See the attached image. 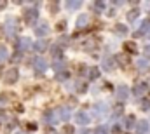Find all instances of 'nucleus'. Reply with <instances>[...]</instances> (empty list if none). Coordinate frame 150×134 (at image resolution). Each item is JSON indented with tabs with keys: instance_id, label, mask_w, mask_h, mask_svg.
<instances>
[{
	"instance_id": "nucleus-9",
	"label": "nucleus",
	"mask_w": 150,
	"mask_h": 134,
	"mask_svg": "<svg viewBox=\"0 0 150 134\" xmlns=\"http://www.w3.org/2000/svg\"><path fill=\"white\" fill-rule=\"evenodd\" d=\"M101 68H103L105 71H112L113 68H115V59H113V58H110V56L103 58V63H101Z\"/></svg>"
},
{
	"instance_id": "nucleus-18",
	"label": "nucleus",
	"mask_w": 150,
	"mask_h": 134,
	"mask_svg": "<svg viewBox=\"0 0 150 134\" xmlns=\"http://www.w3.org/2000/svg\"><path fill=\"white\" fill-rule=\"evenodd\" d=\"M68 78H70V71H68V70H63V71L56 73V80H58V82H67Z\"/></svg>"
},
{
	"instance_id": "nucleus-41",
	"label": "nucleus",
	"mask_w": 150,
	"mask_h": 134,
	"mask_svg": "<svg viewBox=\"0 0 150 134\" xmlns=\"http://www.w3.org/2000/svg\"><path fill=\"white\" fill-rule=\"evenodd\" d=\"M145 56H147V58H150V45H147V47H145Z\"/></svg>"
},
{
	"instance_id": "nucleus-40",
	"label": "nucleus",
	"mask_w": 150,
	"mask_h": 134,
	"mask_svg": "<svg viewBox=\"0 0 150 134\" xmlns=\"http://www.w3.org/2000/svg\"><path fill=\"white\" fill-rule=\"evenodd\" d=\"M63 28H65V21H59L58 23V30H63Z\"/></svg>"
},
{
	"instance_id": "nucleus-8",
	"label": "nucleus",
	"mask_w": 150,
	"mask_h": 134,
	"mask_svg": "<svg viewBox=\"0 0 150 134\" xmlns=\"http://www.w3.org/2000/svg\"><path fill=\"white\" fill-rule=\"evenodd\" d=\"M149 32H150V21H149V19H145V21H142L140 30H136V32H134V37H142V35L149 33Z\"/></svg>"
},
{
	"instance_id": "nucleus-35",
	"label": "nucleus",
	"mask_w": 150,
	"mask_h": 134,
	"mask_svg": "<svg viewBox=\"0 0 150 134\" xmlns=\"http://www.w3.org/2000/svg\"><path fill=\"white\" fill-rule=\"evenodd\" d=\"M67 42H68V37H61V38H59V44H58V45L61 47V45H65Z\"/></svg>"
},
{
	"instance_id": "nucleus-45",
	"label": "nucleus",
	"mask_w": 150,
	"mask_h": 134,
	"mask_svg": "<svg viewBox=\"0 0 150 134\" xmlns=\"http://www.w3.org/2000/svg\"><path fill=\"white\" fill-rule=\"evenodd\" d=\"M0 33H2V28H0Z\"/></svg>"
},
{
	"instance_id": "nucleus-19",
	"label": "nucleus",
	"mask_w": 150,
	"mask_h": 134,
	"mask_svg": "<svg viewBox=\"0 0 150 134\" xmlns=\"http://www.w3.org/2000/svg\"><path fill=\"white\" fill-rule=\"evenodd\" d=\"M124 126H126L127 129H131V127H136V118H134L133 115L126 117V120H124Z\"/></svg>"
},
{
	"instance_id": "nucleus-39",
	"label": "nucleus",
	"mask_w": 150,
	"mask_h": 134,
	"mask_svg": "<svg viewBox=\"0 0 150 134\" xmlns=\"http://www.w3.org/2000/svg\"><path fill=\"white\" fill-rule=\"evenodd\" d=\"M112 133L119 134V133H120V126H113V127H112Z\"/></svg>"
},
{
	"instance_id": "nucleus-43",
	"label": "nucleus",
	"mask_w": 150,
	"mask_h": 134,
	"mask_svg": "<svg viewBox=\"0 0 150 134\" xmlns=\"http://www.w3.org/2000/svg\"><path fill=\"white\" fill-rule=\"evenodd\" d=\"M5 5H7V2H0V9H4Z\"/></svg>"
},
{
	"instance_id": "nucleus-26",
	"label": "nucleus",
	"mask_w": 150,
	"mask_h": 134,
	"mask_svg": "<svg viewBox=\"0 0 150 134\" xmlns=\"http://www.w3.org/2000/svg\"><path fill=\"white\" fill-rule=\"evenodd\" d=\"M86 25H87V16L82 14V16L77 19V28H82V26H86Z\"/></svg>"
},
{
	"instance_id": "nucleus-34",
	"label": "nucleus",
	"mask_w": 150,
	"mask_h": 134,
	"mask_svg": "<svg viewBox=\"0 0 150 134\" xmlns=\"http://www.w3.org/2000/svg\"><path fill=\"white\" fill-rule=\"evenodd\" d=\"M63 133H65V134H74V127H72V126H65Z\"/></svg>"
},
{
	"instance_id": "nucleus-37",
	"label": "nucleus",
	"mask_w": 150,
	"mask_h": 134,
	"mask_svg": "<svg viewBox=\"0 0 150 134\" xmlns=\"http://www.w3.org/2000/svg\"><path fill=\"white\" fill-rule=\"evenodd\" d=\"M19 59H21V52L18 51V52H16V54L12 56V61H19Z\"/></svg>"
},
{
	"instance_id": "nucleus-5",
	"label": "nucleus",
	"mask_w": 150,
	"mask_h": 134,
	"mask_svg": "<svg viewBox=\"0 0 150 134\" xmlns=\"http://www.w3.org/2000/svg\"><path fill=\"white\" fill-rule=\"evenodd\" d=\"M147 91H149V85H147L145 82H138V84L134 85V89H133V94L138 96V98H142V96L147 94Z\"/></svg>"
},
{
	"instance_id": "nucleus-42",
	"label": "nucleus",
	"mask_w": 150,
	"mask_h": 134,
	"mask_svg": "<svg viewBox=\"0 0 150 134\" xmlns=\"http://www.w3.org/2000/svg\"><path fill=\"white\" fill-rule=\"evenodd\" d=\"M28 129H30V131H35V129H37V126H35V124H30V126H28Z\"/></svg>"
},
{
	"instance_id": "nucleus-29",
	"label": "nucleus",
	"mask_w": 150,
	"mask_h": 134,
	"mask_svg": "<svg viewBox=\"0 0 150 134\" xmlns=\"http://www.w3.org/2000/svg\"><path fill=\"white\" fill-rule=\"evenodd\" d=\"M115 33H119V35H126V33H127V28H126L124 25H115Z\"/></svg>"
},
{
	"instance_id": "nucleus-24",
	"label": "nucleus",
	"mask_w": 150,
	"mask_h": 134,
	"mask_svg": "<svg viewBox=\"0 0 150 134\" xmlns=\"http://www.w3.org/2000/svg\"><path fill=\"white\" fill-rule=\"evenodd\" d=\"M136 66H138V70H147L149 68V61H147V58H142V59H138V63H136Z\"/></svg>"
},
{
	"instance_id": "nucleus-22",
	"label": "nucleus",
	"mask_w": 150,
	"mask_h": 134,
	"mask_svg": "<svg viewBox=\"0 0 150 134\" xmlns=\"http://www.w3.org/2000/svg\"><path fill=\"white\" fill-rule=\"evenodd\" d=\"M7 58H9V51H7V47H5V45H0V63H4Z\"/></svg>"
},
{
	"instance_id": "nucleus-6",
	"label": "nucleus",
	"mask_w": 150,
	"mask_h": 134,
	"mask_svg": "<svg viewBox=\"0 0 150 134\" xmlns=\"http://www.w3.org/2000/svg\"><path fill=\"white\" fill-rule=\"evenodd\" d=\"M115 94H117V99L119 101H126L129 98V87L127 85H119L117 91H115Z\"/></svg>"
},
{
	"instance_id": "nucleus-17",
	"label": "nucleus",
	"mask_w": 150,
	"mask_h": 134,
	"mask_svg": "<svg viewBox=\"0 0 150 134\" xmlns=\"http://www.w3.org/2000/svg\"><path fill=\"white\" fill-rule=\"evenodd\" d=\"M65 7H67L68 11H77V9L82 7V2H80V0H68V2L65 4Z\"/></svg>"
},
{
	"instance_id": "nucleus-31",
	"label": "nucleus",
	"mask_w": 150,
	"mask_h": 134,
	"mask_svg": "<svg viewBox=\"0 0 150 134\" xmlns=\"http://www.w3.org/2000/svg\"><path fill=\"white\" fill-rule=\"evenodd\" d=\"M115 59H117V61H119V63H120L122 66H126V65L129 63V59H127V56H122V54H120V56H117Z\"/></svg>"
},
{
	"instance_id": "nucleus-10",
	"label": "nucleus",
	"mask_w": 150,
	"mask_h": 134,
	"mask_svg": "<svg viewBox=\"0 0 150 134\" xmlns=\"http://www.w3.org/2000/svg\"><path fill=\"white\" fill-rule=\"evenodd\" d=\"M149 129H150V124L147 122V120L136 122V133L138 134H149Z\"/></svg>"
},
{
	"instance_id": "nucleus-16",
	"label": "nucleus",
	"mask_w": 150,
	"mask_h": 134,
	"mask_svg": "<svg viewBox=\"0 0 150 134\" xmlns=\"http://www.w3.org/2000/svg\"><path fill=\"white\" fill-rule=\"evenodd\" d=\"M42 118H44V122H45V124H54V122H56V115H54V110H47V111H44Z\"/></svg>"
},
{
	"instance_id": "nucleus-33",
	"label": "nucleus",
	"mask_w": 150,
	"mask_h": 134,
	"mask_svg": "<svg viewBox=\"0 0 150 134\" xmlns=\"http://www.w3.org/2000/svg\"><path fill=\"white\" fill-rule=\"evenodd\" d=\"M142 110H150V99L142 101Z\"/></svg>"
},
{
	"instance_id": "nucleus-14",
	"label": "nucleus",
	"mask_w": 150,
	"mask_h": 134,
	"mask_svg": "<svg viewBox=\"0 0 150 134\" xmlns=\"http://www.w3.org/2000/svg\"><path fill=\"white\" fill-rule=\"evenodd\" d=\"M107 110H108V106L105 103H98L94 106V115L96 117H103V115H107Z\"/></svg>"
},
{
	"instance_id": "nucleus-7",
	"label": "nucleus",
	"mask_w": 150,
	"mask_h": 134,
	"mask_svg": "<svg viewBox=\"0 0 150 134\" xmlns=\"http://www.w3.org/2000/svg\"><path fill=\"white\" fill-rule=\"evenodd\" d=\"M47 33H49V25H47V23H40V25L35 26V35H37V37L44 38Z\"/></svg>"
},
{
	"instance_id": "nucleus-3",
	"label": "nucleus",
	"mask_w": 150,
	"mask_h": 134,
	"mask_svg": "<svg viewBox=\"0 0 150 134\" xmlns=\"http://www.w3.org/2000/svg\"><path fill=\"white\" fill-rule=\"evenodd\" d=\"M37 19H38V11L37 9H28V11L25 12V21H26V25L33 26V25L37 23Z\"/></svg>"
},
{
	"instance_id": "nucleus-1",
	"label": "nucleus",
	"mask_w": 150,
	"mask_h": 134,
	"mask_svg": "<svg viewBox=\"0 0 150 134\" xmlns=\"http://www.w3.org/2000/svg\"><path fill=\"white\" fill-rule=\"evenodd\" d=\"M18 78H19V70L14 68V66L9 68V70L5 71V75H4V82H5V84H16Z\"/></svg>"
},
{
	"instance_id": "nucleus-27",
	"label": "nucleus",
	"mask_w": 150,
	"mask_h": 134,
	"mask_svg": "<svg viewBox=\"0 0 150 134\" xmlns=\"http://www.w3.org/2000/svg\"><path fill=\"white\" fill-rule=\"evenodd\" d=\"M105 7H107V4H105V2H101V0L94 2V9H96L98 12H103V11H105Z\"/></svg>"
},
{
	"instance_id": "nucleus-36",
	"label": "nucleus",
	"mask_w": 150,
	"mask_h": 134,
	"mask_svg": "<svg viewBox=\"0 0 150 134\" xmlns=\"http://www.w3.org/2000/svg\"><path fill=\"white\" fill-rule=\"evenodd\" d=\"M79 134H94L91 129H87V127H84V129H80V133Z\"/></svg>"
},
{
	"instance_id": "nucleus-28",
	"label": "nucleus",
	"mask_w": 150,
	"mask_h": 134,
	"mask_svg": "<svg viewBox=\"0 0 150 134\" xmlns=\"http://www.w3.org/2000/svg\"><path fill=\"white\" fill-rule=\"evenodd\" d=\"M93 133L94 134H108V127H107V126H98Z\"/></svg>"
},
{
	"instance_id": "nucleus-13",
	"label": "nucleus",
	"mask_w": 150,
	"mask_h": 134,
	"mask_svg": "<svg viewBox=\"0 0 150 134\" xmlns=\"http://www.w3.org/2000/svg\"><path fill=\"white\" fill-rule=\"evenodd\" d=\"M75 122L80 126H86V124H89V115L86 111H79V113H75Z\"/></svg>"
},
{
	"instance_id": "nucleus-11",
	"label": "nucleus",
	"mask_w": 150,
	"mask_h": 134,
	"mask_svg": "<svg viewBox=\"0 0 150 134\" xmlns=\"http://www.w3.org/2000/svg\"><path fill=\"white\" fill-rule=\"evenodd\" d=\"M33 66H35V71H37V73H42V71L47 70V61H45L44 58H37L35 63H33Z\"/></svg>"
},
{
	"instance_id": "nucleus-12",
	"label": "nucleus",
	"mask_w": 150,
	"mask_h": 134,
	"mask_svg": "<svg viewBox=\"0 0 150 134\" xmlns=\"http://www.w3.org/2000/svg\"><path fill=\"white\" fill-rule=\"evenodd\" d=\"M51 54H52V59H54V61H61V59H63V51H61V47H59L58 44L51 47Z\"/></svg>"
},
{
	"instance_id": "nucleus-30",
	"label": "nucleus",
	"mask_w": 150,
	"mask_h": 134,
	"mask_svg": "<svg viewBox=\"0 0 150 134\" xmlns=\"http://www.w3.org/2000/svg\"><path fill=\"white\" fill-rule=\"evenodd\" d=\"M54 70H56V73L63 71V70H65V63H63V61H54Z\"/></svg>"
},
{
	"instance_id": "nucleus-21",
	"label": "nucleus",
	"mask_w": 150,
	"mask_h": 134,
	"mask_svg": "<svg viewBox=\"0 0 150 134\" xmlns=\"http://www.w3.org/2000/svg\"><path fill=\"white\" fill-rule=\"evenodd\" d=\"M45 47H47V42H45V40H38L37 44L33 45V49H35L37 52H44V51H45Z\"/></svg>"
},
{
	"instance_id": "nucleus-20",
	"label": "nucleus",
	"mask_w": 150,
	"mask_h": 134,
	"mask_svg": "<svg viewBox=\"0 0 150 134\" xmlns=\"http://www.w3.org/2000/svg\"><path fill=\"white\" fill-rule=\"evenodd\" d=\"M124 49H126L129 54H136V44H134V42H126V44H124Z\"/></svg>"
},
{
	"instance_id": "nucleus-38",
	"label": "nucleus",
	"mask_w": 150,
	"mask_h": 134,
	"mask_svg": "<svg viewBox=\"0 0 150 134\" xmlns=\"http://www.w3.org/2000/svg\"><path fill=\"white\" fill-rule=\"evenodd\" d=\"M58 7H59V4H58V2L51 4V11H52V12H54V11H58Z\"/></svg>"
},
{
	"instance_id": "nucleus-15",
	"label": "nucleus",
	"mask_w": 150,
	"mask_h": 134,
	"mask_svg": "<svg viewBox=\"0 0 150 134\" xmlns=\"http://www.w3.org/2000/svg\"><path fill=\"white\" fill-rule=\"evenodd\" d=\"M56 113H58V117H59L63 122H68V120H70V108H58Z\"/></svg>"
},
{
	"instance_id": "nucleus-32",
	"label": "nucleus",
	"mask_w": 150,
	"mask_h": 134,
	"mask_svg": "<svg viewBox=\"0 0 150 134\" xmlns=\"http://www.w3.org/2000/svg\"><path fill=\"white\" fill-rule=\"evenodd\" d=\"M120 115H122V106L117 104V106L113 108V117H120Z\"/></svg>"
},
{
	"instance_id": "nucleus-25",
	"label": "nucleus",
	"mask_w": 150,
	"mask_h": 134,
	"mask_svg": "<svg viewBox=\"0 0 150 134\" xmlns=\"http://www.w3.org/2000/svg\"><path fill=\"white\" fill-rule=\"evenodd\" d=\"M100 77V70L98 68H89V80H96Z\"/></svg>"
},
{
	"instance_id": "nucleus-23",
	"label": "nucleus",
	"mask_w": 150,
	"mask_h": 134,
	"mask_svg": "<svg viewBox=\"0 0 150 134\" xmlns=\"http://www.w3.org/2000/svg\"><path fill=\"white\" fill-rule=\"evenodd\" d=\"M138 16H140V9H131V11L127 12V19H129V21H134Z\"/></svg>"
},
{
	"instance_id": "nucleus-4",
	"label": "nucleus",
	"mask_w": 150,
	"mask_h": 134,
	"mask_svg": "<svg viewBox=\"0 0 150 134\" xmlns=\"http://www.w3.org/2000/svg\"><path fill=\"white\" fill-rule=\"evenodd\" d=\"M16 47H18V51L19 52H26L28 49H32V40L30 38H18L16 40Z\"/></svg>"
},
{
	"instance_id": "nucleus-44",
	"label": "nucleus",
	"mask_w": 150,
	"mask_h": 134,
	"mask_svg": "<svg viewBox=\"0 0 150 134\" xmlns=\"http://www.w3.org/2000/svg\"><path fill=\"white\" fill-rule=\"evenodd\" d=\"M18 134H25V133H18Z\"/></svg>"
},
{
	"instance_id": "nucleus-2",
	"label": "nucleus",
	"mask_w": 150,
	"mask_h": 134,
	"mask_svg": "<svg viewBox=\"0 0 150 134\" xmlns=\"http://www.w3.org/2000/svg\"><path fill=\"white\" fill-rule=\"evenodd\" d=\"M5 30H7V33L9 35L18 33V30H19V23H18V19H16V18H7V19H5Z\"/></svg>"
}]
</instances>
